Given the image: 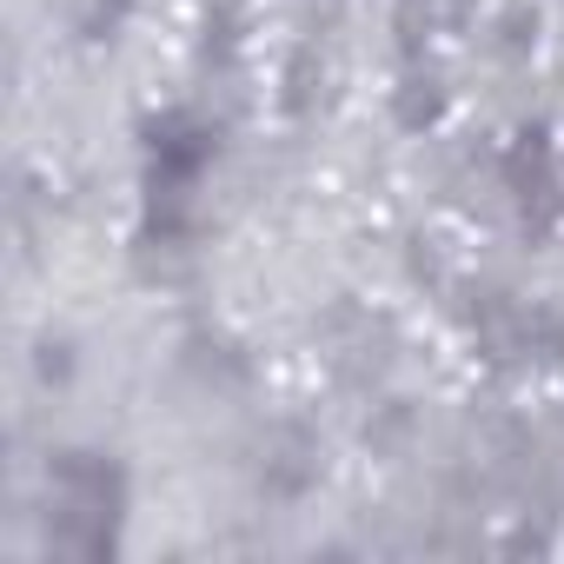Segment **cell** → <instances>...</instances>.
<instances>
[]
</instances>
